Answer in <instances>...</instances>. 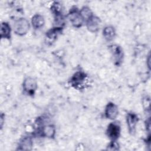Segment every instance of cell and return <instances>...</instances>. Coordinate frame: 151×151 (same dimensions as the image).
I'll use <instances>...</instances> for the list:
<instances>
[{
    "label": "cell",
    "mask_w": 151,
    "mask_h": 151,
    "mask_svg": "<svg viewBox=\"0 0 151 151\" xmlns=\"http://www.w3.org/2000/svg\"><path fill=\"white\" fill-rule=\"evenodd\" d=\"M31 23L34 29H40L44 25L45 20L42 15L35 14L31 19Z\"/></svg>",
    "instance_id": "8fae6325"
},
{
    "label": "cell",
    "mask_w": 151,
    "mask_h": 151,
    "mask_svg": "<svg viewBox=\"0 0 151 151\" xmlns=\"http://www.w3.org/2000/svg\"><path fill=\"white\" fill-rule=\"evenodd\" d=\"M68 18L71 24L77 28L80 27L84 22V19L82 17L80 12L77 8L72 9L68 14Z\"/></svg>",
    "instance_id": "7a4b0ae2"
},
{
    "label": "cell",
    "mask_w": 151,
    "mask_h": 151,
    "mask_svg": "<svg viewBox=\"0 0 151 151\" xmlns=\"http://www.w3.org/2000/svg\"><path fill=\"white\" fill-rule=\"evenodd\" d=\"M61 32V27H55L51 28L46 33V38L50 41H53L56 40V38Z\"/></svg>",
    "instance_id": "9a60e30c"
},
{
    "label": "cell",
    "mask_w": 151,
    "mask_h": 151,
    "mask_svg": "<svg viewBox=\"0 0 151 151\" xmlns=\"http://www.w3.org/2000/svg\"><path fill=\"white\" fill-rule=\"evenodd\" d=\"M139 120L137 116L135 113H130L127 114L126 121L128 126L129 131L130 133H133L135 132L136 126Z\"/></svg>",
    "instance_id": "ba28073f"
},
{
    "label": "cell",
    "mask_w": 151,
    "mask_h": 151,
    "mask_svg": "<svg viewBox=\"0 0 151 151\" xmlns=\"http://www.w3.org/2000/svg\"><path fill=\"white\" fill-rule=\"evenodd\" d=\"M87 79L86 74L83 72H77L71 78V84L75 87L82 86Z\"/></svg>",
    "instance_id": "8992f818"
},
{
    "label": "cell",
    "mask_w": 151,
    "mask_h": 151,
    "mask_svg": "<svg viewBox=\"0 0 151 151\" xmlns=\"http://www.w3.org/2000/svg\"><path fill=\"white\" fill-rule=\"evenodd\" d=\"M29 28V21L24 18L15 20L13 24L14 32L18 35H24L27 33Z\"/></svg>",
    "instance_id": "6da1fadb"
},
{
    "label": "cell",
    "mask_w": 151,
    "mask_h": 151,
    "mask_svg": "<svg viewBox=\"0 0 151 151\" xmlns=\"http://www.w3.org/2000/svg\"><path fill=\"white\" fill-rule=\"evenodd\" d=\"M80 12L82 17L83 18L84 20V19L87 20L90 17H91L93 16V13H92L91 9L87 6L83 7L81 9V10L80 11Z\"/></svg>",
    "instance_id": "2e32d148"
},
{
    "label": "cell",
    "mask_w": 151,
    "mask_h": 151,
    "mask_svg": "<svg viewBox=\"0 0 151 151\" xmlns=\"http://www.w3.org/2000/svg\"><path fill=\"white\" fill-rule=\"evenodd\" d=\"M101 23V21L99 18L96 16H92L88 19L87 20V27L88 29L92 32H97L99 28Z\"/></svg>",
    "instance_id": "9c48e42d"
},
{
    "label": "cell",
    "mask_w": 151,
    "mask_h": 151,
    "mask_svg": "<svg viewBox=\"0 0 151 151\" xmlns=\"http://www.w3.org/2000/svg\"><path fill=\"white\" fill-rule=\"evenodd\" d=\"M103 35L106 40H112L116 35L115 29L112 26L106 27L103 30Z\"/></svg>",
    "instance_id": "5bb4252c"
},
{
    "label": "cell",
    "mask_w": 151,
    "mask_h": 151,
    "mask_svg": "<svg viewBox=\"0 0 151 151\" xmlns=\"http://www.w3.org/2000/svg\"><path fill=\"white\" fill-rule=\"evenodd\" d=\"M23 89L29 95H33L37 88L36 80L32 77L26 78L23 82Z\"/></svg>",
    "instance_id": "3957f363"
},
{
    "label": "cell",
    "mask_w": 151,
    "mask_h": 151,
    "mask_svg": "<svg viewBox=\"0 0 151 151\" xmlns=\"http://www.w3.org/2000/svg\"><path fill=\"white\" fill-rule=\"evenodd\" d=\"M119 110L117 106L113 103H109L105 109V116L106 117L111 120L115 119L118 115Z\"/></svg>",
    "instance_id": "52a82bcc"
},
{
    "label": "cell",
    "mask_w": 151,
    "mask_h": 151,
    "mask_svg": "<svg viewBox=\"0 0 151 151\" xmlns=\"http://www.w3.org/2000/svg\"><path fill=\"white\" fill-rule=\"evenodd\" d=\"M110 50L112 54L114 63L118 65H120L123 58V53L121 47L117 45H112L110 46Z\"/></svg>",
    "instance_id": "5b68a950"
},
{
    "label": "cell",
    "mask_w": 151,
    "mask_h": 151,
    "mask_svg": "<svg viewBox=\"0 0 151 151\" xmlns=\"http://www.w3.org/2000/svg\"><path fill=\"white\" fill-rule=\"evenodd\" d=\"M11 27L6 22H3L1 25V38L9 39L11 38Z\"/></svg>",
    "instance_id": "4fadbf2b"
},
{
    "label": "cell",
    "mask_w": 151,
    "mask_h": 151,
    "mask_svg": "<svg viewBox=\"0 0 151 151\" xmlns=\"http://www.w3.org/2000/svg\"><path fill=\"white\" fill-rule=\"evenodd\" d=\"M41 132L43 136L53 138L55 134V127L52 124H47L42 127Z\"/></svg>",
    "instance_id": "30bf717a"
},
{
    "label": "cell",
    "mask_w": 151,
    "mask_h": 151,
    "mask_svg": "<svg viewBox=\"0 0 151 151\" xmlns=\"http://www.w3.org/2000/svg\"><path fill=\"white\" fill-rule=\"evenodd\" d=\"M120 127L116 123H111L107 127L106 133L107 136L113 141H115L119 137Z\"/></svg>",
    "instance_id": "277c9868"
},
{
    "label": "cell",
    "mask_w": 151,
    "mask_h": 151,
    "mask_svg": "<svg viewBox=\"0 0 151 151\" xmlns=\"http://www.w3.org/2000/svg\"><path fill=\"white\" fill-rule=\"evenodd\" d=\"M32 146V141L30 137H23L19 143V150H31Z\"/></svg>",
    "instance_id": "7c38bea8"
}]
</instances>
